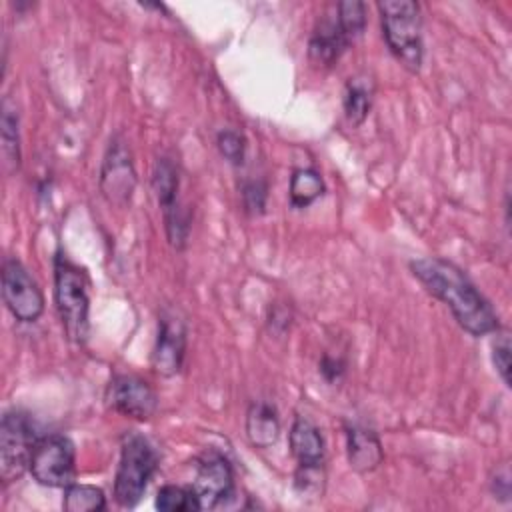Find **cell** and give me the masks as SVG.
Listing matches in <instances>:
<instances>
[{
  "mask_svg": "<svg viewBox=\"0 0 512 512\" xmlns=\"http://www.w3.org/2000/svg\"><path fill=\"white\" fill-rule=\"evenodd\" d=\"M410 270L432 296L446 304L468 334L486 336L498 330L496 312L456 264L432 256L412 260Z\"/></svg>",
  "mask_w": 512,
  "mask_h": 512,
  "instance_id": "1",
  "label": "cell"
},
{
  "mask_svg": "<svg viewBox=\"0 0 512 512\" xmlns=\"http://www.w3.org/2000/svg\"><path fill=\"white\" fill-rule=\"evenodd\" d=\"M378 10L382 18V34L392 56L408 72H420L424 46L418 4L412 0H384L378 2Z\"/></svg>",
  "mask_w": 512,
  "mask_h": 512,
  "instance_id": "2",
  "label": "cell"
},
{
  "mask_svg": "<svg viewBox=\"0 0 512 512\" xmlns=\"http://www.w3.org/2000/svg\"><path fill=\"white\" fill-rule=\"evenodd\" d=\"M54 300L68 340L84 344L90 328L88 280L84 272L62 254L56 256L54 262Z\"/></svg>",
  "mask_w": 512,
  "mask_h": 512,
  "instance_id": "3",
  "label": "cell"
},
{
  "mask_svg": "<svg viewBox=\"0 0 512 512\" xmlns=\"http://www.w3.org/2000/svg\"><path fill=\"white\" fill-rule=\"evenodd\" d=\"M156 468L158 454L154 446L142 434L128 432L122 438L120 462L114 478L116 504L122 508H134L142 500Z\"/></svg>",
  "mask_w": 512,
  "mask_h": 512,
  "instance_id": "4",
  "label": "cell"
},
{
  "mask_svg": "<svg viewBox=\"0 0 512 512\" xmlns=\"http://www.w3.org/2000/svg\"><path fill=\"white\" fill-rule=\"evenodd\" d=\"M36 442L38 438L28 414L20 410L4 412L0 424V478L4 484L22 478V474L30 470Z\"/></svg>",
  "mask_w": 512,
  "mask_h": 512,
  "instance_id": "5",
  "label": "cell"
},
{
  "mask_svg": "<svg viewBox=\"0 0 512 512\" xmlns=\"http://www.w3.org/2000/svg\"><path fill=\"white\" fill-rule=\"evenodd\" d=\"M30 474L34 480L48 488H66L76 476V452L74 444L60 434L38 438L32 458Z\"/></svg>",
  "mask_w": 512,
  "mask_h": 512,
  "instance_id": "6",
  "label": "cell"
},
{
  "mask_svg": "<svg viewBox=\"0 0 512 512\" xmlns=\"http://www.w3.org/2000/svg\"><path fill=\"white\" fill-rule=\"evenodd\" d=\"M2 298L10 314L24 324L36 322L44 312V294L24 264L16 258L4 260Z\"/></svg>",
  "mask_w": 512,
  "mask_h": 512,
  "instance_id": "7",
  "label": "cell"
},
{
  "mask_svg": "<svg viewBox=\"0 0 512 512\" xmlns=\"http://www.w3.org/2000/svg\"><path fill=\"white\" fill-rule=\"evenodd\" d=\"M178 186L180 180L174 162L170 158H158L152 170V188L164 214L168 240L176 250H182L188 238V214L180 208Z\"/></svg>",
  "mask_w": 512,
  "mask_h": 512,
  "instance_id": "8",
  "label": "cell"
},
{
  "mask_svg": "<svg viewBox=\"0 0 512 512\" xmlns=\"http://www.w3.org/2000/svg\"><path fill=\"white\" fill-rule=\"evenodd\" d=\"M110 408L132 420H150L158 408V396L154 388L134 374H118L112 378L106 390Z\"/></svg>",
  "mask_w": 512,
  "mask_h": 512,
  "instance_id": "9",
  "label": "cell"
},
{
  "mask_svg": "<svg viewBox=\"0 0 512 512\" xmlns=\"http://www.w3.org/2000/svg\"><path fill=\"white\" fill-rule=\"evenodd\" d=\"M136 188V170L132 154L124 140L114 138L106 150L100 170V190L110 204L124 206Z\"/></svg>",
  "mask_w": 512,
  "mask_h": 512,
  "instance_id": "10",
  "label": "cell"
},
{
  "mask_svg": "<svg viewBox=\"0 0 512 512\" xmlns=\"http://www.w3.org/2000/svg\"><path fill=\"white\" fill-rule=\"evenodd\" d=\"M192 490L202 510L222 506L234 496V472L230 462L218 452H206L198 462Z\"/></svg>",
  "mask_w": 512,
  "mask_h": 512,
  "instance_id": "11",
  "label": "cell"
},
{
  "mask_svg": "<svg viewBox=\"0 0 512 512\" xmlns=\"http://www.w3.org/2000/svg\"><path fill=\"white\" fill-rule=\"evenodd\" d=\"M186 356V324L176 314L166 310L160 316L158 336L152 350V368L160 376H174L180 372Z\"/></svg>",
  "mask_w": 512,
  "mask_h": 512,
  "instance_id": "12",
  "label": "cell"
},
{
  "mask_svg": "<svg viewBox=\"0 0 512 512\" xmlns=\"http://www.w3.org/2000/svg\"><path fill=\"white\" fill-rule=\"evenodd\" d=\"M350 46L348 36L340 28L336 16L322 18L308 42V56L320 68H330Z\"/></svg>",
  "mask_w": 512,
  "mask_h": 512,
  "instance_id": "13",
  "label": "cell"
},
{
  "mask_svg": "<svg viewBox=\"0 0 512 512\" xmlns=\"http://www.w3.org/2000/svg\"><path fill=\"white\" fill-rule=\"evenodd\" d=\"M346 454L350 468L360 474L376 470L384 460L380 438L374 430L362 424L346 426Z\"/></svg>",
  "mask_w": 512,
  "mask_h": 512,
  "instance_id": "14",
  "label": "cell"
},
{
  "mask_svg": "<svg viewBox=\"0 0 512 512\" xmlns=\"http://www.w3.org/2000/svg\"><path fill=\"white\" fill-rule=\"evenodd\" d=\"M288 442L298 466H324V436L312 420H308L306 416H296L288 434Z\"/></svg>",
  "mask_w": 512,
  "mask_h": 512,
  "instance_id": "15",
  "label": "cell"
},
{
  "mask_svg": "<svg viewBox=\"0 0 512 512\" xmlns=\"http://www.w3.org/2000/svg\"><path fill=\"white\" fill-rule=\"evenodd\" d=\"M246 436L256 448H270L280 436L276 408L266 400H254L246 412Z\"/></svg>",
  "mask_w": 512,
  "mask_h": 512,
  "instance_id": "16",
  "label": "cell"
},
{
  "mask_svg": "<svg viewBox=\"0 0 512 512\" xmlns=\"http://www.w3.org/2000/svg\"><path fill=\"white\" fill-rule=\"evenodd\" d=\"M2 164L8 174L20 168V120L16 108L6 100L2 104Z\"/></svg>",
  "mask_w": 512,
  "mask_h": 512,
  "instance_id": "17",
  "label": "cell"
},
{
  "mask_svg": "<svg viewBox=\"0 0 512 512\" xmlns=\"http://www.w3.org/2000/svg\"><path fill=\"white\" fill-rule=\"evenodd\" d=\"M372 106V84L366 78H350L344 90V114L352 126H360Z\"/></svg>",
  "mask_w": 512,
  "mask_h": 512,
  "instance_id": "18",
  "label": "cell"
},
{
  "mask_svg": "<svg viewBox=\"0 0 512 512\" xmlns=\"http://www.w3.org/2000/svg\"><path fill=\"white\" fill-rule=\"evenodd\" d=\"M324 194V180L314 168H298L290 178V204L306 208Z\"/></svg>",
  "mask_w": 512,
  "mask_h": 512,
  "instance_id": "19",
  "label": "cell"
},
{
  "mask_svg": "<svg viewBox=\"0 0 512 512\" xmlns=\"http://www.w3.org/2000/svg\"><path fill=\"white\" fill-rule=\"evenodd\" d=\"M62 506L66 512H100L106 508V496L90 484H68L64 488Z\"/></svg>",
  "mask_w": 512,
  "mask_h": 512,
  "instance_id": "20",
  "label": "cell"
},
{
  "mask_svg": "<svg viewBox=\"0 0 512 512\" xmlns=\"http://www.w3.org/2000/svg\"><path fill=\"white\" fill-rule=\"evenodd\" d=\"M156 508L164 512H192L202 510L200 500L192 488H182L174 484H166L156 494Z\"/></svg>",
  "mask_w": 512,
  "mask_h": 512,
  "instance_id": "21",
  "label": "cell"
},
{
  "mask_svg": "<svg viewBox=\"0 0 512 512\" xmlns=\"http://www.w3.org/2000/svg\"><path fill=\"white\" fill-rule=\"evenodd\" d=\"M336 18L340 22V28L348 36L350 42H354L358 36H362L366 28V6L358 0H346L336 6Z\"/></svg>",
  "mask_w": 512,
  "mask_h": 512,
  "instance_id": "22",
  "label": "cell"
},
{
  "mask_svg": "<svg viewBox=\"0 0 512 512\" xmlns=\"http://www.w3.org/2000/svg\"><path fill=\"white\" fill-rule=\"evenodd\" d=\"M294 488L302 498H318L324 490V466H298L294 474Z\"/></svg>",
  "mask_w": 512,
  "mask_h": 512,
  "instance_id": "23",
  "label": "cell"
},
{
  "mask_svg": "<svg viewBox=\"0 0 512 512\" xmlns=\"http://www.w3.org/2000/svg\"><path fill=\"white\" fill-rule=\"evenodd\" d=\"M216 144H218V150L220 154L234 166L242 164L244 162V156H246V138L244 134H240L238 130H232V128H224L218 132L216 136Z\"/></svg>",
  "mask_w": 512,
  "mask_h": 512,
  "instance_id": "24",
  "label": "cell"
},
{
  "mask_svg": "<svg viewBox=\"0 0 512 512\" xmlns=\"http://www.w3.org/2000/svg\"><path fill=\"white\" fill-rule=\"evenodd\" d=\"M268 186L262 180H246L242 184V202L248 214H262L266 208Z\"/></svg>",
  "mask_w": 512,
  "mask_h": 512,
  "instance_id": "25",
  "label": "cell"
},
{
  "mask_svg": "<svg viewBox=\"0 0 512 512\" xmlns=\"http://www.w3.org/2000/svg\"><path fill=\"white\" fill-rule=\"evenodd\" d=\"M492 362L502 382L510 386V342L506 336L496 340V344L492 346Z\"/></svg>",
  "mask_w": 512,
  "mask_h": 512,
  "instance_id": "26",
  "label": "cell"
},
{
  "mask_svg": "<svg viewBox=\"0 0 512 512\" xmlns=\"http://www.w3.org/2000/svg\"><path fill=\"white\" fill-rule=\"evenodd\" d=\"M490 484H492L494 498L504 500V502L510 500V472H508V466H502L500 470H496Z\"/></svg>",
  "mask_w": 512,
  "mask_h": 512,
  "instance_id": "27",
  "label": "cell"
},
{
  "mask_svg": "<svg viewBox=\"0 0 512 512\" xmlns=\"http://www.w3.org/2000/svg\"><path fill=\"white\" fill-rule=\"evenodd\" d=\"M320 372L324 374V378H326L328 382H334V380H338V378L342 376L344 364H342L340 360H336V358L324 356L322 362H320Z\"/></svg>",
  "mask_w": 512,
  "mask_h": 512,
  "instance_id": "28",
  "label": "cell"
}]
</instances>
